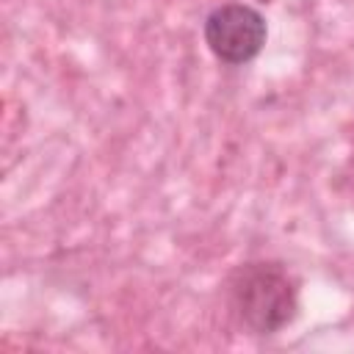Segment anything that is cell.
<instances>
[{
  "mask_svg": "<svg viewBox=\"0 0 354 354\" xmlns=\"http://www.w3.org/2000/svg\"><path fill=\"white\" fill-rule=\"evenodd\" d=\"M224 299L243 332L268 337L296 321L299 279L279 260H246L227 274Z\"/></svg>",
  "mask_w": 354,
  "mask_h": 354,
  "instance_id": "cell-1",
  "label": "cell"
},
{
  "mask_svg": "<svg viewBox=\"0 0 354 354\" xmlns=\"http://www.w3.org/2000/svg\"><path fill=\"white\" fill-rule=\"evenodd\" d=\"M207 50L227 66H243L260 55L268 39L266 17L249 3H221L202 25Z\"/></svg>",
  "mask_w": 354,
  "mask_h": 354,
  "instance_id": "cell-2",
  "label": "cell"
}]
</instances>
